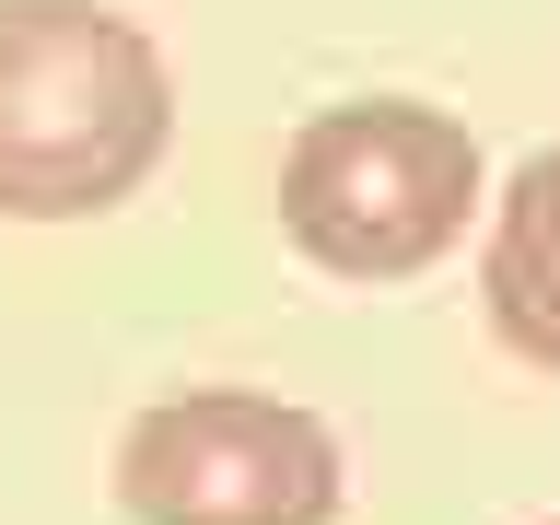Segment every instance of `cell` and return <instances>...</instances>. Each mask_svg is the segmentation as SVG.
<instances>
[{"label":"cell","mask_w":560,"mask_h":525,"mask_svg":"<svg viewBox=\"0 0 560 525\" xmlns=\"http://www.w3.org/2000/svg\"><path fill=\"white\" fill-rule=\"evenodd\" d=\"M175 140L164 47L105 0H0V222H94Z\"/></svg>","instance_id":"cell-1"},{"label":"cell","mask_w":560,"mask_h":525,"mask_svg":"<svg viewBox=\"0 0 560 525\" xmlns=\"http://www.w3.org/2000/svg\"><path fill=\"white\" fill-rule=\"evenodd\" d=\"M467 210H479V140L420 94L315 105L280 152V234L327 280H420L467 245Z\"/></svg>","instance_id":"cell-2"},{"label":"cell","mask_w":560,"mask_h":525,"mask_svg":"<svg viewBox=\"0 0 560 525\" xmlns=\"http://www.w3.org/2000/svg\"><path fill=\"white\" fill-rule=\"evenodd\" d=\"M339 432L269 385H175L117 432L129 525H339Z\"/></svg>","instance_id":"cell-3"},{"label":"cell","mask_w":560,"mask_h":525,"mask_svg":"<svg viewBox=\"0 0 560 525\" xmlns=\"http://www.w3.org/2000/svg\"><path fill=\"white\" fill-rule=\"evenodd\" d=\"M479 304L490 339L560 374V152H525L514 187L490 199V245H479Z\"/></svg>","instance_id":"cell-4"}]
</instances>
